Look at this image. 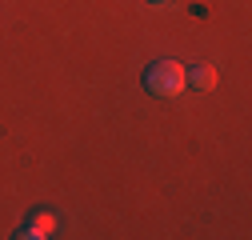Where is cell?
I'll use <instances>...</instances> for the list:
<instances>
[{"instance_id":"3957f363","label":"cell","mask_w":252,"mask_h":240,"mask_svg":"<svg viewBox=\"0 0 252 240\" xmlns=\"http://www.w3.org/2000/svg\"><path fill=\"white\" fill-rule=\"evenodd\" d=\"M216 64H204V60H200V64H192V68H188V84H192V88H200V92H212V88H216Z\"/></svg>"},{"instance_id":"7a4b0ae2","label":"cell","mask_w":252,"mask_h":240,"mask_svg":"<svg viewBox=\"0 0 252 240\" xmlns=\"http://www.w3.org/2000/svg\"><path fill=\"white\" fill-rule=\"evenodd\" d=\"M56 228H60V220H56L52 212H44V208H40V212H32V216L24 220V228H20L16 236H20V240H48Z\"/></svg>"},{"instance_id":"277c9868","label":"cell","mask_w":252,"mask_h":240,"mask_svg":"<svg viewBox=\"0 0 252 240\" xmlns=\"http://www.w3.org/2000/svg\"><path fill=\"white\" fill-rule=\"evenodd\" d=\"M148 4H156V8H164V4H172V0H148Z\"/></svg>"},{"instance_id":"6da1fadb","label":"cell","mask_w":252,"mask_h":240,"mask_svg":"<svg viewBox=\"0 0 252 240\" xmlns=\"http://www.w3.org/2000/svg\"><path fill=\"white\" fill-rule=\"evenodd\" d=\"M144 88L152 96H160V100H176L188 88V68L180 64V60H172V56L152 60V64L144 68Z\"/></svg>"}]
</instances>
